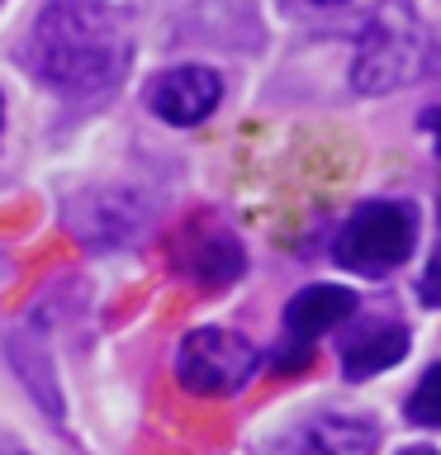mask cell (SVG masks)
I'll use <instances>...</instances> for the list:
<instances>
[{
	"label": "cell",
	"mask_w": 441,
	"mask_h": 455,
	"mask_svg": "<svg viewBox=\"0 0 441 455\" xmlns=\"http://www.w3.org/2000/svg\"><path fill=\"white\" fill-rule=\"evenodd\" d=\"M261 365V355L233 327H195L176 347V379L199 398H228L242 394Z\"/></svg>",
	"instance_id": "4"
},
{
	"label": "cell",
	"mask_w": 441,
	"mask_h": 455,
	"mask_svg": "<svg viewBox=\"0 0 441 455\" xmlns=\"http://www.w3.org/2000/svg\"><path fill=\"white\" fill-rule=\"evenodd\" d=\"M375 446H380L375 422L323 412V418H304L276 432L261 446V455H375Z\"/></svg>",
	"instance_id": "7"
},
{
	"label": "cell",
	"mask_w": 441,
	"mask_h": 455,
	"mask_svg": "<svg viewBox=\"0 0 441 455\" xmlns=\"http://www.w3.org/2000/svg\"><path fill=\"white\" fill-rule=\"evenodd\" d=\"M313 5H341V0H313Z\"/></svg>",
	"instance_id": "17"
},
{
	"label": "cell",
	"mask_w": 441,
	"mask_h": 455,
	"mask_svg": "<svg viewBox=\"0 0 441 455\" xmlns=\"http://www.w3.org/2000/svg\"><path fill=\"white\" fill-rule=\"evenodd\" d=\"M418 294H422V304L441 308V251L432 256V266L422 270V284H418Z\"/></svg>",
	"instance_id": "12"
},
{
	"label": "cell",
	"mask_w": 441,
	"mask_h": 455,
	"mask_svg": "<svg viewBox=\"0 0 441 455\" xmlns=\"http://www.w3.org/2000/svg\"><path fill=\"white\" fill-rule=\"evenodd\" d=\"M408 418L418 427H441V365H432L408 394Z\"/></svg>",
	"instance_id": "11"
},
{
	"label": "cell",
	"mask_w": 441,
	"mask_h": 455,
	"mask_svg": "<svg viewBox=\"0 0 441 455\" xmlns=\"http://www.w3.org/2000/svg\"><path fill=\"white\" fill-rule=\"evenodd\" d=\"M24 67L62 100H100L133 67V24L109 0H48L28 28Z\"/></svg>",
	"instance_id": "1"
},
{
	"label": "cell",
	"mask_w": 441,
	"mask_h": 455,
	"mask_svg": "<svg viewBox=\"0 0 441 455\" xmlns=\"http://www.w3.org/2000/svg\"><path fill=\"white\" fill-rule=\"evenodd\" d=\"M152 209L148 199L133 190H119V185H91V190H76L62 199V228L71 242L91 251H124L148 233Z\"/></svg>",
	"instance_id": "5"
},
{
	"label": "cell",
	"mask_w": 441,
	"mask_h": 455,
	"mask_svg": "<svg viewBox=\"0 0 441 455\" xmlns=\"http://www.w3.org/2000/svg\"><path fill=\"white\" fill-rule=\"evenodd\" d=\"M219 100H223L219 71H213V67H195V62L171 67V71H162V76L148 85V109L162 124H171V128L204 124L209 114L219 109Z\"/></svg>",
	"instance_id": "8"
},
{
	"label": "cell",
	"mask_w": 441,
	"mask_h": 455,
	"mask_svg": "<svg viewBox=\"0 0 441 455\" xmlns=\"http://www.w3.org/2000/svg\"><path fill=\"white\" fill-rule=\"evenodd\" d=\"M408 355V327L398 323H365L361 332L341 341V375L347 379H370L380 370L398 365Z\"/></svg>",
	"instance_id": "10"
},
{
	"label": "cell",
	"mask_w": 441,
	"mask_h": 455,
	"mask_svg": "<svg viewBox=\"0 0 441 455\" xmlns=\"http://www.w3.org/2000/svg\"><path fill=\"white\" fill-rule=\"evenodd\" d=\"M437 152H441V114H437Z\"/></svg>",
	"instance_id": "16"
},
{
	"label": "cell",
	"mask_w": 441,
	"mask_h": 455,
	"mask_svg": "<svg viewBox=\"0 0 441 455\" xmlns=\"http://www.w3.org/2000/svg\"><path fill=\"white\" fill-rule=\"evenodd\" d=\"M413 247H418V209L404 199H370L341 223L333 256L356 275H389L413 256Z\"/></svg>",
	"instance_id": "3"
},
{
	"label": "cell",
	"mask_w": 441,
	"mask_h": 455,
	"mask_svg": "<svg viewBox=\"0 0 441 455\" xmlns=\"http://www.w3.org/2000/svg\"><path fill=\"white\" fill-rule=\"evenodd\" d=\"M171 261H176V270L185 280L204 284V290H223V284H233L242 270H247L242 242L213 219H190L185 223L176 233V247H171Z\"/></svg>",
	"instance_id": "6"
},
{
	"label": "cell",
	"mask_w": 441,
	"mask_h": 455,
	"mask_svg": "<svg viewBox=\"0 0 441 455\" xmlns=\"http://www.w3.org/2000/svg\"><path fill=\"white\" fill-rule=\"evenodd\" d=\"M427 57H432V48H427V28L418 20V10L408 0H389L361 28L356 62H351V85L361 95H389L398 85L422 76Z\"/></svg>",
	"instance_id": "2"
},
{
	"label": "cell",
	"mask_w": 441,
	"mask_h": 455,
	"mask_svg": "<svg viewBox=\"0 0 441 455\" xmlns=\"http://www.w3.org/2000/svg\"><path fill=\"white\" fill-rule=\"evenodd\" d=\"M0 455H28L24 446H0Z\"/></svg>",
	"instance_id": "13"
},
{
	"label": "cell",
	"mask_w": 441,
	"mask_h": 455,
	"mask_svg": "<svg viewBox=\"0 0 441 455\" xmlns=\"http://www.w3.org/2000/svg\"><path fill=\"white\" fill-rule=\"evenodd\" d=\"M351 313H356L351 290H341V284H309V290H299L290 304H285V337L313 347V337L341 327Z\"/></svg>",
	"instance_id": "9"
},
{
	"label": "cell",
	"mask_w": 441,
	"mask_h": 455,
	"mask_svg": "<svg viewBox=\"0 0 441 455\" xmlns=\"http://www.w3.org/2000/svg\"><path fill=\"white\" fill-rule=\"evenodd\" d=\"M404 455H437V451H427V446H413V451H404Z\"/></svg>",
	"instance_id": "15"
},
{
	"label": "cell",
	"mask_w": 441,
	"mask_h": 455,
	"mask_svg": "<svg viewBox=\"0 0 441 455\" xmlns=\"http://www.w3.org/2000/svg\"><path fill=\"white\" fill-rule=\"evenodd\" d=\"M0 138H5V95H0Z\"/></svg>",
	"instance_id": "14"
}]
</instances>
